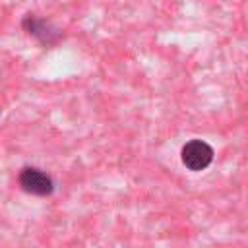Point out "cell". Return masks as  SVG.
Returning a JSON list of instances; mask_svg holds the SVG:
<instances>
[{
	"mask_svg": "<svg viewBox=\"0 0 248 248\" xmlns=\"http://www.w3.org/2000/svg\"><path fill=\"white\" fill-rule=\"evenodd\" d=\"M213 161V149L202 140H192L182 147V163L190 170H203Z\"/></svg>",
	"mask_w": 248,
	"mask_h": 248,
	"instance_id": "6da1fadb",
	"label": "cell"
},
{
	"mask_svg": "<svg viewBox=\"0 0 248 248\" xmlns=\"http://www.w3.org/2000/svg\"><path fill=\"white\" fill-rule=\"evenodd\" d=\"M23 27L27 29L29 35H35L37 39H41V41L46 43V45L54 43V39H56V33H54V31H48V23L43 21V19H37V17H33V16H27V17L23 19Z\"/></svg>",
	"mask_w": 248,
	"mask_h": 248,
	"instance_id": "3957f363",
	"label": "cell"
},
{
	"mask_svg": "<svg viewBox=\"0 0 248 248\" xmlns=\"http://www.w3.org/2000/svg\"><path fill=\"white\" fill-rule=\"evenodd\" d=\"M17 180H19V186L27 194H33V196H48L54 190L52 178L46 172H43V170H39L35 167H25L19 172Z\"/></svg>",
	"mask_w": 248,
	"mask_h": 248,
	"instance_id": "7a4b0ae2",
	"label": "cell"
}]
</instances>
